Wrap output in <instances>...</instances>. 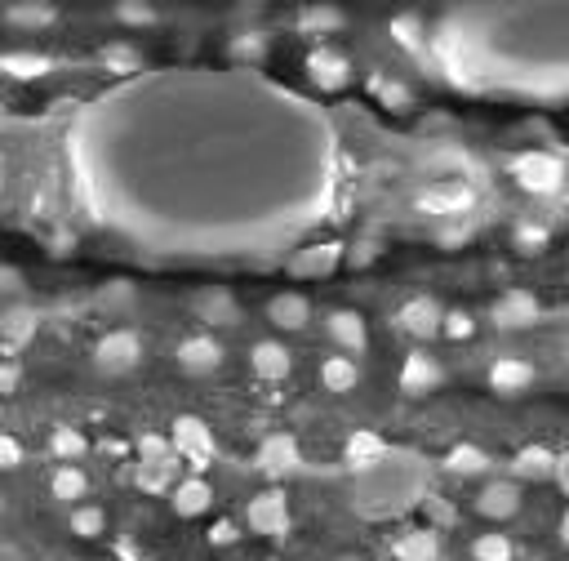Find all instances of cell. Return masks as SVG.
<instances>
[{"instance_id": "obj_38", "label": "cell", "mask_w": 569, "mask_h": 561, "mask_svg": "<svg viewBox=\"0 0 569 561\" xmlns=\"http://www.w3.org/2000/svg\"><path fill=\"white\" fill-rule=\"evenodd\" d=\"M236 535H241V530L232 526V521H218L214 530H209V544H218V548H227V544H236Z\"/></svg>"}, {"instance_id": "obj_7", "label": "cell", "mask_w": 569, "mask_h": 561, "mask_svg": "<svg viewBox=\"0 0 569 561\" xmlns=\"http://www.w3.org/2000/svg\"><path fill=\"white\" fill-rule=\"evenodd\" d=\"M249 366H254L258 379H285L289 366H294V357H289V348L285 343H276V339H267V343H258L254 352H249Z\"/></svg>"}, {"instance_id": "obj_41", "label": "cell", "mask_w": 569, "mask_h": 561, "mask_svg": "<svg viewBox=\"0 0 569 561\" xmlns=\"http://www.w3.org/2000/svg\"><path fill=\"white\" fill-rule=\"evenodd\" d=\"M427 508H432V517L441 521V526H445V521H454V513H449V504H445V499H427Z\"/></svg>"}, {"instance_id": "obj_11", "label": "cell", "mask_w": 569, "mask_h": 561, "mask_svg": "<svg viewBox=\"0 0 569 561\" xmlns=\"http://www.w3.org/2000/svg\"><path fill=\"white\" fill-rule=\"evenodd\" d=\"M267 317H272V326H281V330H298V326H307V317H312V303H307L303 294H276V299L267 303Z\"/></svg>"}, {"instance_id": "obj_28", "label": "cell", "mask_w": 569, "mask_h": 561, "mask_svg": "<svg viewBox=\"0 0 569 561\" xmlns=\"http://www.w3.org/2000/svg\"><path fill=\"white\" fill-rule=\"evenodd\" d=\"M49 450H54L58 459H76V455H85L89 450V441L76 428H54L49 432Z\"/></svg>"}, {"instance_id": "obj_20", "label": "cell", "mask_w": 569, "mask_h": 561, "mask_svg": "<svg viewBox=\"0 0 569 561\" xmlns=\"http://www.w3.org/2000/svg\"><path fill=\"white\" fill-rule=\"evenodd\" d=\"M356 379H361V366H356L352 357H329V361H321V383H325L329 392L356 388Z\"/></svg>"}, {"instance_id": "obj_42", "label": "cell", "mask_w": 569, "mask_h": 561, "mask_svg": "<svg viewBox=\"0 0 569 561\" xmlns=\"http://www.w3.org/2000/svg\"><path fill=\"white\" fill-rule=\"evenodd\" d=\"M236 54H263V41H258V36H241V41H236Z\"/></svg>"}, {"instance_id": "obj_12", "label": "cell", "mask_w": 569, "mask_h": 561, "mask_svg": "<svg viewBox=\"0 0 569 561\" xmlns=\"http://www.w3.org/2000/svg\"><path fill=\"white\" fill-rule=\"evenodd\" d=\"M476 508H481L485 517H512L516 508H521V490L512 486V481H494V486L481 490V499H476Z\"/></svg>"}, {"instance_id": "obj_16", "label": "cell", "mask_w": 569, "mask_h": 561, "mask_svg": "<svg viewBox=\"0 0 569 561\" xmlns=\"http://www.w3.org/2000/svg\"><path fill=\"white\" fill-rule=\"evenodd\" d=\"M298 464V450H294V437H267L263 450H258V468L267 472V477H281Z\"/></svg>"}, {"instance_id": "obj_34", "label": "cell", "mask_w": 569, "mask_h": 561, "mask_svg": "<svg viewBox=\"0 0 569 561\" xmlns=\"http://www.w3.org/2000/svg\"><path fill=\"white\" fill-rule=\"evenodd\" d=\"M103 63L112 67V72H134V67H138V49L134 45H107Z\"/></svg>"}, {"instance_id": "obj_27", "label": "cell", "mask_w": 569, "mask_h": 561, "mask_svg": "<svg viewBox=\"0 0 569 561\" xmlns=\"http://www.w3.org/2000/svg\"><path fill=\"white\" fill-rule=\"evenodd\" d=\"M138 459H143V464H169V459H174V441L161 437V432H143V437H138Z\"/></svg>"}, {"instance_id": "obj_9", "label": "cell", "mask_w": 569, "mask_h": 561, "mask_svg": "<svg viewBox=\"0 0 569 561\" xmlns=\"http://www.w3.org/2000/svg\"><path fill=\"white\" fill-rule=\"evenodd\" d=\"M534 317H538V303H534V294H525V290H512V294H503V299L494 303V321L503 330L529 326Z\"/></svg>"}, {"instance_id": "obj_5", "label": "cell", "mask_w": 569, "mask_h": 561, "mask_svg": "<svg viewBox=\"0 0 569 561\" xmlns=\"http://www.w3.org/2000/svg\"><path fill=\"white\" fill-rule=\"evenodd\" d=\"M249 526H254L258 535H285L289 513H285L281 490H267V495H258L254 504H249Z\"/></svg>"}, {"instance_id": "obj_17", "label": "cell", "mask_w": 569, "mask_h": 561, "mask_svg": "<svg viewBox=\"0 0 569 561\" xmlns=\"http://www.w3.org/2000/svg\"><path fill=\"white\" fill-rule=\"evenodd\" d=\"M196 312H201V321L209 326H232L241 312H236V299L227 290H205L201 299H196Z\"/></svg>"}, {"instance_id": "obj_30", "label": "cell", "mask_w": 569, "mask_h": 561, "mask_svg": "<svg viewBox=\"0 0 569 561\" xmlns=\"http://www.w3.org/2000/svg\"><path fill=\"white\" fill-rule=\"evenodd\" d=\"M476 561H512V539L507 535H481L472 544Z\"/></svg>"}, {"instance_id": "obj_36", "label": "cell", "mask_w": 569, "mask_h": 561, "mask_svg": "<svg viewBox=\"0 0 569 561\" xmlns=\"http://www.w3.org/2000/svg\"><path fill=\"white\" fill-rule=\"evenodd\" d=\"M18 464H23V441L0 432V468H18Z\"/></svg>"}, {"instance_id": "obj_19", "label": "cell", "mask_w": 569, "mask_h": 561, "mask_svg": "<svg viewBox=\"0 0 569 561\" xmlns=\"http://www.w3.org/2000/svg\"><path fill=\"white\" fill-rule=\"evenodd\" d=\"M49 490H54V499H63V504H76V499H85L89 477L81 468L63 464V468H54V477H49Z\"/></svg>"}, {"instance_id": "obj_8", "label": "cell", "mask_w": 569, "mask_h": 561, "mask_svg": "<svg viewBox=\"0 0 569 561\" xmlns=\"http://www.w3.org/2000/svg\"><path fill=\"white\" fill-rule=\"evenodd\" d=\"M441 321H445V312L436 308L432 299H409L405 308H401V326L409 330V334H418V339H427V334H441Z\"/></svg>"}, {"instance_id": "obj_13", "label": "cell", "mask_w": 569, "mask_h": 561, "mask_svg": "<svg viewBox=\"0 0 569 561\" xmlns=\"http://www.w3.org/2000/svg\"><path fill=\"white\" fill-rule=\"evenodd\" d=\"M489 383H494L498 392H521V388L534 383V366L521 361V357H503V361H494V366H489Z\"/></svg>"}, {"instance_id": "obj_1", "label": "cell", "mask_w": 569, "mask_h": 561, "mask_svg": "<svg viewBox=\"0 0 569 561\" xmlns=\"http://www.w3.org/2000/svg\"><path fill=\"white\" fill-rule=\"evenodd\" d=\"M169 441H174V455L192 459V468H205L214 459V432L196 415H178L174 428H169Z\"/></svg>"}, {"instance_id": "obj_3", "label": "cell", "mask_w": 569, "mask_h": 561, "mask_svg": "<svg viewBox=\"0 0 569 561\" xmlns=\"http://www.w3.org/2000/svg\"><path fill=\"white\" fill-rule=\"evenodd\" d=\"M512 174H516V183H521L525 192H556L561 179H565V165L556 161V156H547V152H525V156H516Z\"/></svg>"}, {"instance_id": "obj_18", "label": "cell", "mask_w": 569, "mask_h": 561, "mask_svg": "<svg viewBox=\"0 0 569 561\" xmlns=\"http://www.w3.org/2000/svg\"><path fill=\"white\" fill-rule=\"evenodd\" d=\"M329 334H334V343H343V348L352 352H365V317L361 312H334L329 317Z\"/></svg>"}, {"instance_id": "obj_21", "label": "cell", "mask_w": 569, "mask_h": 561, "mask_svg": "<svg viewBox=\"0 0 569 561\" xmlns=\"http://www.w3.org/2000/svg\"><path fill=\"white\" fill-rule=\"evenodd\" d=\"M32 334H36V312L32 308H9L5 317H0V339L5 343H32Z\"/></svg>"}, {"instance_id": "obj_6", "label": "cell", "mask_w": 569, "mask_h": 561, "mask_svg": "<svg viewBox=\"0 0 569 561\" xmlns=\"http://www.w3.org/2000/svg\"><path fill=\"white\" fill-rule=\"evenodd\" d=\"M467 205H472V187H463V183L427 187V192L418 196V210H427V214H463Z\"/></svg>"}, {"instance_id": "obj_29", "label": "cell", "mask_w": 569, "mask_h": 561, "mask_svg": "<svg viewBox=\"0 0 569 561\" xmlns=\"http://www.w3.org/2000/svg\"><path fill=\"white\" fill-rule=\"evenodd\" d=\"M103 526H107V517H103V508H94V504L72 513V535H81V539H98Z\"/></svg>"}, {"instance_id": "obj_10", "label": "cell", "mask_w": 569, "mask_h": 561, "mask_svg": "<svg viewBox=\"0 0 569 561\" xmlns=\"http://www.w3.org/2000/svg\"><path fill=\"white\" fill-rule=\"evenodd\" d=\"M209 504H214V490H209V481L187 477V481H178V486H174V513L178 517H201Z\"/></svg>"}, {"instance_id": "obj_39", "label": "cell", "mask_w": 569, "mask_h": 561, "mask_svg": "<svg viewBox=\"0 0 569 561\" xmlns=\"http://www.w3.org/2000/svg\"><path fill=\"white\" fill-rule=\"evenodd\" d=\"M18 379H23V374H18V366L0 361V397H5V392H18Z\"/></svg>"}, {"instance_id": "obj_26", "label": "cell", "mask_w": 569, "mask_h": 561, "mask_svg": "<svg viewBox=\"0 0 569 561\" xmlns=\"http://www.w3.org/2000/svg\"><path fill=\"white\" fill-rule=\"evenodd\" d=\"M383 437H378V432H352V437H347V459H352L356 468L361 464H369V459H378L383 455Z\"/></svg>"}, {"instance_id": "obj_22", "label": "cell", "mask_w": 569, "mask_h": 561, "mask_svg": "<svg viewBox=\"0 0 569 561\" xmlns=\"http://www.w3.org/2000/svg\"><path fill=\"white\" fill-rule=\"evenodd\" d=\"M436 379H441V366H436L432 357H423V352H414V357L405 361V370H401V383H405L409 392L436 388Z\"/></svg>"}, {"instance_id": "obj_25", "label": "cell", "mask_w": 569, "mask_h": 561, "mask_svg": "<svg viewBox=\"0 0 569 561\" xmlns=\"http://www.w3.org/2000/svg\"><path fill=\"white\" fill-rule=\"evenodd\" d=\"M436 557V535L432 530H414L396 544V561H432Z\"/></svg>"}, {"instance_id": "obj_23", "label": "cell", "mask_w": 569, "mask_h": 561, "mask_svg": "<svg viewBox=\"0 0 569 561\" xmlns=\"http://www.w3.org/2000/svg\"><path fill=\"white\" fill-rule=\"evenodd\" d=\"M512 468L521 472V477H556V459H552V450H543V446H525L521 455L512 459Z\"/></svg>"}, {"instance_id": "obj_33", "label": "cell", "mask_w": 569, "mask_h": 561, "mask_svg": "<svg viewBox=\"0 0 569 561\" xmlns=\"http://www.w3.org/2000/svg\"><path fill=\"white\" fill-rule=\"evenodd\" d=\"M449 468L454 472H485V455L476 446H454L449 450Z\"/></svg>"}, {"instance_id": "obj_14", "label": "cell", "mask_w": 569, "mask_h": 561, "mask_svg": "<svg viewBox=\"0 0 569 561\" xmlns=\"http://www.w3.org/2000/svg\"><path fill=\"white\" fill-rule=\"evenodd\" d=\"M5 18L23 32H36V27H49L58 23V9L49 0H18V5H5Z\"/></svg>"}, {"instance_id": "obj_37", "label": "cell", "mask_w": 569, "mask_h": 561, "mask_svg": "<svg viewBox=\"0 0 569 561\" xmlns=\"http://www.w3.org/2000/svg\"><path fill=\"white\" fill-rule=\"evenodd\" d=\"M303 27H338V14H334V9H307V14H303Z\"/></svg>"}, {"instance_id": "obj_43", "label": "cell", "mask_w": 569, "mask_h": 561, "mask_svg": "<svg viewBox=\"0 0 569 561\" xmlns=\"http://www.w3.org/2000/svg\"><path fill=\"white\" fill-rule=\"evenodd\" d=\"M561 539L569 544V508H565V517H561Z\"/></svg>"}, {"instance_id": "obj_2", "label": "cell", "mask_w": 569, "mask_h": 561, "mask_svg": "<svg viewBox=\"0 0 569 561\" xmlns=\"http://www.w3.org/2000/svg\"><path fill=\"white\" fill-rule=\"evenodd\" d=\"M138 357H143V343H138L134 330H112L98 339L94 348V366L103 374H129L138 366Z\"/></svg>"}, {"instance_id": "obj_15", "label": "cell", "mask_w": 569, "mask_h": 561, "mask_svg": "<svg viewBox=\"0 0 569 561\" xmlns=\"http://www.w3.org/2000/svg\"><path fill=\"white\" fill-rule=\"evenodd\" d=\"M307 72H312L316 81L325 85V90H338V85L347 81V58H338L329 45H321V49H312V54H307Z\"/></svg>"}, {"instance_id": "obj_35", "label": "cell", "mask_w": 569, "mask_h": 561, "mask_svg": "<svg viewBox=\"0 0 569 561\" xmlns=\"http://www.w3.org/2000/svg\"><path fill=\"white\" fill-rule=\"evenodd\" d=\"M472 330H476V321L467 312H445V321H441L445 339H472Z\"/></svg>"}, {"instance_id": "obj_31", "label": "cell", "mask_w": 569, "mask_h": 561, "mask_svg": "<svg viewBox=\"0 0 569 561\" xmlns=\"http://www.w3.org/2000/svg\"><path fill=\"white\" fill-rule=\"evenodd\" d=\"M0 67L14 72V76H41V72H49V58H41V54H5L0 58Z\"/></svg>"}, {"instance_id": "obj_40", "label": "cell", "mask_w": 569, "mask_h": 561, "mask_svg": "<svg viewBox=\"0 0 569 561\" xmlns=\"http://www.w3.org/2000/svg\"><path fill=\"white\" fill-rule=\"evenodd\" d=\"M516 241H521L525 250H529V245H534V250H538V245L547 241V232H543V228H521V232H516Z\"/></svg>"}, {"instance_id": "obj_44", "label": "cell", "mask_w": 569, "mask_h": 561, "mask_svg": "<svg viewBox=\"0 0 569 561\" xmlns=\"http://www.w3.org/2000/svg\"><path fill=\"white\" fill-rule=\"evenodd\" d=\"M0 504H5V495H0Z\"/></svg>"}, {"instance_id": "obj_4", "label": "cell", "mask_w": 569, "mask_h": 561, "mask_svg": "<svg viewBox=\"0 0 569 561\" xmlns=\"http://www.w3.org/2000/svg\"><path fill=\"white\" fill-rule=\"evenodd\" d=\"M178 366L187 374H214L223 366V348H218L209 334H192V339L178 343Z\"/></svg>"}, {"instance_id": "obj_24", "label": "cell", "mask_w": 569, "mask_h": 561, "mask_svg": "<svg viewBox=\"0 0 569 561\" xmlns=\"http://www.w3.org/2000/svg\"><path fill=\"white\" fill-rule=\"evenodd\" d=\"M338 254H343V245H321V250H307L298 254V263H289V272H298V277H316V272H329L338 263Z\"/></svg>"}, {"instance_id": "obj_32", "label": "cell", "mask_w": 569, "mask_h": 561, "mask_svg": "<svg viewBox=\"0 0 569 561\" xmlns=\"http://www.w3.org/2000/svg\"><path fill=\"white\" fill-rule=\"evenodd\" d=\"M116 18L129 27H147V23H156V9L147 5V0H121V5H116Z\"/></svg>"}]
</instances>
